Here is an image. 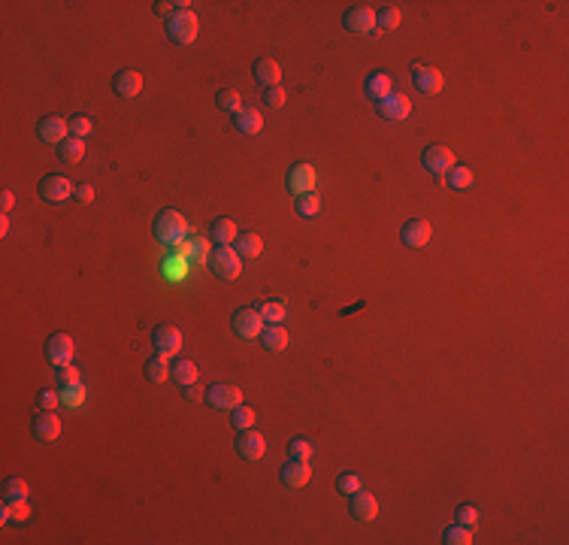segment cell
<instances>
[{
    "label": "cell",
    "instance_id": "cell-42",
    "mask_svg": "<svg viewBox=\"0 0 569 545\" xmlns=\"http://www.w3.org/2000/svg\"><path fill=\"white\" fill-rule=\"evenodd\" d=\"M455 518H457V524H464V527H473L475 521H479V509H475V506H470V503H464V506H457Z\"/></svg>",
    "mask_w": 569,
    "mask_h": 545
},
{
    "label": "cell",
    "instance_id": "cell-16",
    "mask_svg": "<svg viewBox=\"0 0 569 545\" xmlns=\"http://www.w3.org/2000/svg\"><path fill=\"white\" fill-rule=\"evenodd\" d=\"M37 133H40V140L43 142H55V146H61V142L70 137V121H64L61 115H46V119H40Z\"/></svg>",
    "mask_w": 569,
    "mask_h": 545
},
{
    "label": "cell",
    "instance_id": "cell-1",
    "mask_svg": "<svg viewBox=\"0 0 569 545\" xmlns=\"http://www.w3.org/2000/svg\"><path fill=\"white\" fill-rule=\"evenodd\" d=\"M197 31H200L197 12L191 10L185 0H179V10L167 19V33H170V40L179 46H191L197 40Z\"/></svg>",
    "mask_w": 569,
    "mask_h": 545
},
{
    "label": "cell",
    "instance_id": "cell-10",
    "mask_svg": "<svg viewBox=\"0 0 569 545\" xmlns=\"http://www.w3.org/2000/svg\"><path fill=\"white\" fill-rule=\"evenodd\" d=\"M412 82H415V88L427 97H433V94H439L442 91V73L430 64H415L412 67Z\"/></svg>",
    "mask_w": 569,
    "mask_h": 545
},
{
    "label": "cell",
    "instance_id": "cell-38",
    "mask_svg": "<svg viewBox=\"0 0 569 545\" xmlns=\"http://www.w3.org/2000/svg\"><path fill=\"white\" fill-rule=\"evenodd\" d=\"M82 400H85V388H82V382L73 385V388H64V391H61V403H64L67 409L82 406Z\"/></svg>",
    "mask_w": 569,
    "mask_h": 545
},
{
    "label": "cell",
    "instance_id": "cell-23",
    "mask_svg": "<svg viewBox=\"0 0 569 545\" xmlns=\"http://www.w3.org/2000/svg\"><path fill=\"white\" fill-rule=\"evenodd\" d=\"M261 342H264L266 351H284V349H288V342H291V337H288V330H284L282 324H266L261 330Z\"/></svg>",
    "mask_w": 569,
    "mask_h": 545
},
{
    "label": "cell",
    "instance_id": "cell-6",
    "mask_svg": "<svg viewBox=\"0 0 569 545\" xmlns=\"http://www.w3.org/2000/svg\"><path fill=\"white\" fill-rule=\"evenodd\" d=\"M33 439L37 442H55L58 433H61V418H58L52 409H40L37 415H33Z\"/></svg>",
    "mask_w": 569,
    "mask_h": 545
},
{
    "label": "cell",
    "instance_id": "cell-49",
    "mask_svg": "<svg viewBox=\"0 0 569 545\" xmlns=\"http://www.w3.org/2000/svg\"><path fill=\"white\" fill-rule=\"evenodd\" d=\"M0 206H3V212H10V209L15 206V194H12V191H3V194H0Z\"/></svg>",
    "mask_w": 569,
    "mask_h": 545
},
{
    "label": "cell",
    "instance_id": "cell-2",
    "mask_svg": "<svg viewBox=\"0 0 569 545\" xmlns=\"http://www.w3.org/2000/svg\"><path fill=\"white\" fill-rule=\"evenodd\" d=\"M185 233H188V224H185V218H182V212H176V209H164V212L155 215V240L158 242L176 249L182 240H185Z\"/></svg>",
    "mask_w": 569,
    "mask_h": 545
},
{
    "label": "cell",
    "instance_id": "cell-48",
    "mask_svg": "<svg viewBox=\"0 0 569 545\" xmlns=\"http://www.w3.org/2000/svg\"><path fill=\"white\" fill-rule=\"evenodd\" d=\"M76 197L82 200V203H91V200H94V188H91V185H79V188H76Z\"/></svg>",
    "mask_w": 569,
    "mask_h": 545
},
{
    "label": "cell",
    "instance_id": "cell-24",
    "mask_svg": "<svg viewBox=\"0 0 569 545\" xmlns=\"http://www.w3.org/2000/svg\"><path fill=\"white\" fill-rule=\"evenodd\" d=\"M391 91H394V82H391L388 73H382V70L370 73V79H366V94H370L373 100H384Z\"/></svg>",
    "mask_w": 569,
    "mask_h": 545
},
{
    "label": "cell",
    "instance_id": "cell-36",
    "mask_svg": "<svg viewBox=\"0 0 569 545\" xmlns=\"http://www.w3.org/2000/svg\"><path fill=\"white\" fill-rule=\"evenodd\" d=\"M3 497H6V500H28V482H24L22 476H12V479H6Z\"/></svg>",
    "mask_w": 569,
    "mask_h": 545
},
{
    "label": "cell",
    "instance_id": "cell-20",
    "mask_svg": "<svg viewBox=\"0 0 569 545\" xmlns=\"http://www.w3.org/2000/svg\"><path fill=\"white\" fill-rule=\"evenodd\" d=\"M252 73H255L257 85H264V88H275L282 79V67H279V61H273V58H257L252 64Z\"/></svg>",
    "mask_w": 569,
    "mask_h": 545
},
{
    "label": "cell",
    "instance_id": "cell-46",
    "mask_svg": "<svg viewBox=\"0 0 569 545\" xmlns=\"http://www.w3.org/2000/svg\"><path fill=\"white\" fill-rule=\"evenodd\" d=\"M182 397H185V400H206V391L200 388L197 382H191V385H185V388H182Z\"/></svg>",
    "mask_w": 569,
    "mask_h": 545
},
{
    "label": "cell",
    "instance_id": "cell-3",
    "mask_svg": "<svg viewBox=\"0 0 569 545\" xmlns=\"http://www.w3.org/2000/svg\"><path fill=\"white\" fill-rule=\"evenodd\" d=\"M209 264H212V273L215 276H221V279H239V273H242V258L237 255L233 249L228 246H219V249H212V255H209Z\"/></svg>",
    "mask_w": 569,
    "mask_h": 545
},
{
    "label": "cell",
    "instance_id": "cell-47",
    "mask_svg": "<svg viewBox=\"0 0 569 545\" xmlns=\"http://www.w3.org/2000/svg\"><path fill=\"white\" fill-rule=\"evenodd\" d=\"M176 10H179V3H170V0H158V3H155V12L164 15V19H170Z\"/></svg>",
    "mask_w": 569,
    "mask_h": 545
},
{
    "label": "cell",
    "instance_id": "cell-27",
    "mask_svg": "<svg viewBox=\"0 0 569 545\" xmlns=\"http://www.w3.org/2000/svg\"><path fill=\"white\" fill-rule=\"evenodd\" d=\"M264 251V240L257 233H239L237 237V255L239 258H257Z\"/></svg>",
    "mask_w": 569,
    "mask_h": 545
},
{
    "label": "cell",
    "instance_id": "cell-7",
    "mask_svg": "<svg viewBox=\"0 0 569 545\" xmlns=\"http://www.w3.org/2000/svg\"><path fill=\"white\" fill-rule=\"evenodd\" d=\"M152 342H155L158 355L173 358L176 351L182 349V333H179V327H173V324H158L152 330Z\"/></svg>",
    "mask_w": 569,
    "mask_h": 545
},
{
    "label": "cell",
    "instance_id": "cell-34",
    "mask_svg": "<svg viewBox=\"0 0 569 545\" xmlns=\"http://www.w3.org/2000/svg\"><path fill=\"white\" fill-rule=\"evenodd\" d=\"M400 10L397 6H382L379 12H375V28H382V31H397V24H400Z\"/></svg>",
    "mask_w": 569,
    "mask_h": 545
},
{
    "label": "cell",
    "instance_id": "cell-11",
    "mask_svg": "<svg viewBox=\"0 0 569 545\" xmlns=\"http://www.w3.org/2000/svg\"><path fill=\"white\" fill-rule=\"evenodd\" d=\"M206 403L212 409H233L242 403V391L237 385H228V382H219L206 391Z\"/></svg>",
    "mask_w": 569,
    "mask_h": 545
},
{
    "label": "cell",
    "instance_id": "cell-19",
    "mask_svg": "<svg viewBox=\"0 0 569 545\" xmlns=\"http://www.w3.org/2000/svg\"><path fill=\"white\" fill-rule=\"evenodd\" d=\"M279 476L288 488H303V485H309V479H312V467H309V460L291 458L288 464L279 469Z\"/></svg>",
    "mask_w": 569,
    "mask_h": 545
},
{
    "label": "cell",
    "instance_id": "cell-32",
    "mask_svg": "<svg viewBox=\"0 0 569 545\" xmlns=\"http://www.w3.org/2000/svg\"><path fill=\"white\" fill-rule=\"evenodd\" d=\"M448 185L457 188V191L470 188V185H473V170H470V167H464V164H455V167L448 170Z\"/></svg>",
    "mask_w": 569,
    "mask_h": 545
},
{
    "label": "cell",
    "instance_id": "cell-41",
    "mask_svg": "<svg viewBox=\"0 0 569 545\" xmlns=\"http://www.w3.org/2000/svg\"><path fill=\"white\" fill-rule=\"evenodd\" d=\"M70 121V137H88L91 131H94V124H91V119H85V115H73V119H67Z\"/></svg>",
    "mask_w": 569,
    "mask_h": 545
},
{
    "label": "cell",
    "instance_id": "cell-35",
    "mask_svg": "<svg viewBox=\"0 0 569 545\" xmlns=\"http://www.w3.org/2000/svg\"><path fill=\"white\" fill-rule=\"evenodd\" d=\"M230 412H233V415H230V424L237 427V430H246V427L255 424V409H252V406H242V403H239V406H233Z\"/></svg>",
    "mask_w": 569,
    "mask_h": 545
},
{
    "label": "cell",
    "instance_id": "cell-4",
    "mask_svg": "<svg viewBox=\"0 0 569 545\" xmlns=\"http://www.w3.org/2000/svg\"><path fill=\"white\" fill-rule=\"evenodd\" d=\"M37 191H40V197H43V200H49V203H64L70 194H76L73 182L67 179V176H61V173L43 176V179H40V185H37Z\"/></svg>",
    "mask_w": 569,
    "mask_h": 545
},
{
    "label": "cell",
    "instance_id": "cell-9",
    "mask_svg": "<svg viewBox=\"0 0 569 545\" xmlns=\"http://www.w3.org/2000/svg\"><path fill=\"white\" fill-rule=\"evenodd\" d=\"M348 512L355 521H373L375 515H379V500L373 497V494H366V491H355V494H348Z\"/></svg>",
    "mask_w": 569,
    "mask_h": 545
},
{
    "label": "cell",
    "instance_id": "cell-15",
    "mask_svg": "<svg viewBox=\"0 0 569 545\" xmlns=\"http://www.w3.org/2000/svg\"><path fill=\"white\" fill-rule=\"evenodd\" d=\"M342 24H346V31L351 33H373L375 31V10H370V6H351V10L346 12V19H342Z\"/></svg>",
    "mask_w": 569,
    "mask_h": 545
},
{
    "label": "cell",
    "instance_id": "cell-25",
    "mask_svg": "<svg viewBox=\"0 0 569 545\" xmlns=\"http://www.w3.org/2000/svg\"><path fill=\"white\" fill-rule=\"evenodd\" d=\"M170 370H173V367L167 364L164 355H155V358L146 360V379L152 385H164L167 379H170Z\"/></svg>",
    "mask_w": 569,
    "mask_h": 545
},
{
    "label": "cell",
    "instance_id": "cell-31",
    "mask_svg": "<svg viewBox=\"0 0 569 545\" xmlns=\"http://www.w3.org/2000/svg\"><path fill=\"white\" fill-rule=\"evenodd\" d=\"M215 103H219V109H224V112L237 115L242 109V94L237 88H221L219 94H215Z\"/></svg>",
    "mask_w": 569,
    "mask_h": 545
},
{
    "label": "cell",
    "instance_id": "cell-28",
    "mask_svg": "<svg viewBox=\"0 0 569 545\" xmlns=\"http://www.w3.org/2000/svg\"><path fill=\"white\" fill-rule=\"evenodd\" d=\"M170 379H176L185 388V385H191V382H197V364L194 360H188V358H182V360H176L173 364V370H170Z\"/></svg>",
    "mask_w": 569,
    "mask_h": 545
},
{
    "label": "cell",
    "instance_id": "cell-8",
    "mask_svg": "<svg viewBox=\"0 0 569 545\" xmlns=\"http://www.w3.org/2000/svg\"><path fill=\"white\" fill-rule=\"evenodd\" d=\"M421 164H424L430 173L445 176L457 161H455V152H451V149H445V146H427L424 152H421Z\"/></svg>",
    "mask_w": 569,
    "mask_h": 545
},
{
    "label": "cell",
    "instance_id": "cell-18",
    "mask_svg": "<svg viewBox=\"0 0 569 545\" xmlns=\"http://www.w3.org/2000/svg\"><path fill=\"white\" fill-rule=\"evenodd\" d=\"M430 237H433V228H430V221H424V218H412V221H406L403 230H400V240H403L409 249L427 246Z\"/></svg>",
    "mask_w": 569,
    "mask_h": 545
},
{
    "label": "cell",
    "instance_id": "cell-43",
    "mask_svg": "<svg viewBox=\"0 0 569 545\" xmlns=\"http://www.w3.org/2000/svg\"><path fill=\"white\" fill-rule=\"evenodd\" d=\"M337 491H342L348 497V494H355V491H361V479H357L355 473H346V476H339L337 479Z\"/></svg>",
    "mask_w": 569,
    "mask_h": 545
},
{
    "label": "cell",
    "instance_id": "cell-40",
    "mask_svg": "<svg viewBox=\"0 0 569 545\" xmlns=\"http://www.w3.org/2000/svg\"><path fill=\"white\" fill-rule=\"evenodd\" d=\"M312 442L306 439V436H297L294 442H291V458H297V460H312Z\"/></svg>",
    "mask_w": 569,
    "mask_h": 545
},
{
    "label": "cell",
    "instance_id": "cell-29",
    "mask_svg": "<svg viewBox=\"0 0 569 545\" xmlns=\"http://www.w3.org/2000/svg\"><path fill=\"white\" fill-rule=\"evenodd\" d=\"M212 237L219 246H228V242L237 240V221L233 218H215L212 221Z\"/></svg>",
    "mask_w": 569,
    "mask_h": 545
},
{
    "label": "cell",
    "instance_id": "cell-39",
    "mask_svg": "<svg viewBox=\"0 0 569 545\" xmlns=\"http://www.w3.org/2000/svg\"><path fill=\"white\" fill-rule=\"evenodd\" d=\"M55 382L61 385V388H73V385H79V370L73 364H67V367H58V373H55Z\"/></svg>",
    "mask_w": 569,
    "mask_h": 545
},
{
    "label": "cell",
    "instance_id": "cell-50",
    "mask_svg": "<svg viewBox=\"0 0 569 545\" xmlns=\"http://www.w3.org/2000/svg\"><path fill=\"white\" fill-rule=\"evenodd\" d=\"M6 230H10V218L3 215V218H0V233H6Z\"/></svg>",
    "mask_w": 569,
    "mask_h": 545
},
{
    "label": "cell",
    "instance_id": "cell-30",
    "mask_svg": "<svg viewBox=\"0 0 569 545\" xmlns=\"http://www.w3.org/2000/svg\"><path fill=\"white\" fill-rule=\"evenodd\" d=\"M294 209L300 218H315L318 212H321V197L315 194V191H309V194H300L294 200Z\"/></svg>",
    "mask_w": 569,
    "mask_h": 545
},
{
    "label": "cell",
    "instance_id": "cell-17",
    "mask_svg": "<svg viewBox=\"0 0 569 545\" xmlns=\"http://www.w3.org/2000/svg\"><path fill=\"white\" fill-rule=\"evenodd\" d=\"M237 451L246 460H257V458H264V451H266V439H264V433L261 430H252V427H246L239 436H237Z\"/></svg>",
    "mask_w": 569,
    "mask_h": 545
},
{
    "label": "cell",
    "instance_id": "cell-13",
    "mask_svg": "<svg viewBox=\"0 0 569 545\" xmlns=\"http://www.w3.org/2000/svg\"><path fill=\"white\" fill-rule=\"evenodd\" d=\"M46 358H49V364H55V367L73 364V339L67 337V333H52L46 342Z\"/></svg>",
    "mask_w": 569,
    "mask_h": 545
},
{
    "label": "cell",
    "instance_id": "cell-44",
    "mask_svg": "<svg viewBox=\"0 0 569 545\" xmlns=\"http://www.w3.org/2000/svg\"><path fill=\"white\" fill-rule=\"evenodd\" d=\"M58 403H61V397H58L52 388H43V391L37 394V406H40V409H55Z\"/></svg>",
    "mask_w": 569,
    "mask_h": 545
},
{
    "label": "cell",
    "instance_id": "cell-26",
    "mask_svg": "<svg viewBox=\"0 0 569 545\" xmlns=\"http://www.w3.org/2000/svg\"><path fill=\"white\" fill-rule=\"evenodd\" d=\"M82 155H85V142L79 137H67L61 146H58V158H61L64 164H79Z\"/></svg>",
    "mask_w": 569,
    "mask_h": 545
},
{
    "label": "cell",
    "instance_id": "cell-45",
    "mask_svg": "<svg viewBox=\"0 0 569 545\" xmlns=\"http://www.w3.org/2000/svg\"><path fill=\"white\" fill-rule=\"evenodd\" d=\"M264 103L266 106H273V109H279V106H284V88H266L264 91Z\"/></svg>",
    "mask_w": 569,
    "mask_h": 545
},
{
    "label": "cell",
    "instance_id": "cell-22",
    "mask_svg": "<svg viewBox=\"0 0 569 545\" xmlns=\"http://www.w3.org/2000/svg\"><path fill=\"white\" fill-rule=\"evenodd\" d=\"M233 124H237L239 133L255 137V133H261V128H264V115H261V109H255V106H242L239 112L233 115Z\"/></svg>",
    "mask_w": 569,
    "mask_h": 545
},
{
    "label": "cell",
    "instance_id": "cell-12",
    "mask_svg": "<svg viewBox=\"0 0 569 545\" xmlns=\"http://www.w3.org/2000/svg\"><path fill=\"white\" fill-rule=\"evenodd\" d=\"M409 112H412V100L400 91H391L384 100H379V115L388 121H403L409 119Z\"/></svg>",
    "mask_w": 569,
    "mask_h": 545
},
{
    "label": "cell",
    "instance_id": "cell-21",
    "mask_svg": "<svg viewBox=\"0 0 569 545\" xmlns=\"http://www.w3.org/2000/svg\"><path fill=\"white\" fill-rule=\"evenodd\" d=\"M112 91L119 97L124 100H130V97H137L139 91H142V76L137 70H121V73H115V79H112Z\"/></svg>",
    "mask_w": 569,
    "mask_h": 545
},
{
    "label": "cell",
    "instance_id": "cell-33",
    "mask_svg": "<svg viewBox=\"0 0 569 545\" xmlns=\"http://www.w3.org/2000/svg\"><path fill=\"white\" fill-rule=\"evenodd\" d=\"M442 542L445 545H470L473 533H470V527H464V524H451V527H445V533H442Z\"/></svg>",
    "mask_w": 569,
    "mask_h": 545
},
{
    "label": "cell",
    "instance_id": "cell-37",
    "mask_svg": "<svg viewBox=\"0 0 569 545\" xmlns=\"http://www.w3.org/2000/svg\"><path fill=\"white\" fill-rule=\"evenodd\" d=\"M261 318L264 321H270V324H279V321H284V306L282 303H275V300H266V303H261Z\"/></svg>",
    "mask_w": 569,
    "mask_h": 545
},
{
    "label": "cell",
    "instance_id": "cell-14",
    "mask_svg": "<svg viewBox=\"0 0 569 545\" xmlns=\"http://www.w3.org/2000/svg\"><path fill=\"white\" fill-rule=\"evenodd\" d=\"M315 167L312 164H306V161H300L291 167V173H288V188L294 191V194H309V191H315Z\"/></svg>",
    "mask_w": 569,
    "mask_h": 545
},
{
    "label": "cell",
    "instance_id": "cell-5",
    "mask_svg": "<svg viewBox=\"0 0 569 545\" xmlns=\"http://www.w3.org/2000/svg\"><path fill=\"white\" fill-rule=\"evenodd\" d=\"M261 330H264V318L257 309H237V315H233V333L239 339H255V337H261Z\"/></svg>",
    "mask_w": 569,
    "mask_h": 545
}]
</instances>
